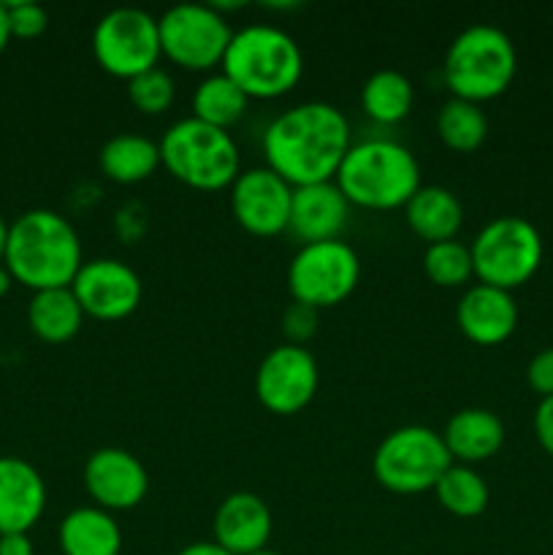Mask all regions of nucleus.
I'll return each mask as SVG.
<instances>
[{
	"mask_svg": "<svg viewBox=\"0 0 553 555\" xmlns=\"http://www.w3.org/2000/svg\"><path fill=\"white\" fill-rule=\"evenodd\" d=\"M470 249L477 282L507 293L526 285L542 263L540 231L529 220L513 215L488 222Z\"/></svg>",
	"mask_w": 553,
	"mask_h": 555,
	"instance_id": "nucleus-8",
	"label": "nucleus"
},
{
	"mask_svg": "<svg viewBox=\"0 0 553 555\" xmlns=\"http://www.w3.org/2000/svg\"><path fill=\"white\" fill-rule=\"evenodd\" d=\"M350 201L339 190L336 182H318L293 188L291 220H287V233L301 247L320 242H336L350 220Z\"/></svg>",
	"mask_w": 553,
	"mask_h": 555,
	"instance_id": "nucleus-16",
	"label": "nucleus"
},
{
	"mask_svg": "<svg viewBox=\"0 0 553 555\" xmlns=\"http://www.w3.org/2000/svg\"><path fill=\"white\" fill-rule=\"evenodd\" d=\"M85 488L95 507L106 513L139 507L150 491L146 466L123 448H101L87 459Z\"/></svg>",
	"mask_w": 553,
	"mask_h": 555,
	"instance_id": "nucleus-15",
	"label": "nucleus"
},
{
	"mask_svg": "<svg viewBox=\"0 0 553 555\" xmlns=\"http://www.w3.org/2000/svg\"><path fill=\"white\" fill-rule=\"evenodd\" d=\"M293 188L269 166L247 168L231 184V211L239 225L260 238L287 231Z\"/></svg>",
	"mask_w": 553,
	"mask_h": 555,
	"instance_id": "nucleus-14",
	"label": "nucleus"
},
{
	"mask_svg": "<svg viewBox=\"0 0 553 555\" xmlns=\"http://www.w3.org/2000/svg\"><path fill=\"white\" fill-rule=\"evenodd\" d=\"M434 493L445 513L455 515V518H477L486 513L488 499H491L486 480L466 464L450 466L434 486Z\"/></svg>",
	"mask_w": 553,
	"mask_h": 555,
	"instance_id": "nucleus-28",
	"label": "nucleus"
},
{
	"mask_svg": "<svg viewBox=\"0 0 553 555\" xmlns=\"http://www.w3.org/2000/svg\"><path fill=\"white\" fill-rule=\"evenodd\" d=\"M160 52L184 70H209L222 65L233 30L211 5L182 3L157 20Z\"/></svg>",
	"mask_w": 553,
	"mask_h": 555,
	"instance_id": "nucleus-11",
	"label": "nucleus"
},
{
	"mask_svg": "<svg viewBox=\"0 0 553 555\" xmlns=\"http://www.w3.org/2000/svg\"><path fill=\"white\" fill-rule=\"evenodd\" d=\"M98 166L112 182L139 184L163 166L160 146L139 133L112 135L98 152Z\"/></svg>",
	"mask_w": 553,
	"mask_h": 555,
	"instance_id": "nucleus-24",
	"label": "nucleus"
},
{
	"mask_svg": "<svg viewBox=\"0 0 553 555\" xmlns=\"http://www.w3.org/2000/svg\"><path fill=\"white\" fill-rule=\"evenodd\" d=\"M249 555H280V553H274V551H269V547H263V551H258V553H249Z\"/></svg>",
	"mask_w": 553,
	"mask_h": 555,
	"instance_id": "nucleus-40",
	"label": "nucleus"
},
{
	"mask_svg": "<svg viewBox=\"0 0 553 555\" xmlns=\"http://www.w3.org/2000/svg\"><path fill=\"white\" fill-rule=\"evenodd\" d=\"M404 209L407 225L412 228L417 238L426 242V247L455 238V233L461 231V222H464V206H461L459 195L448 188H439V184L417 190Z\"/></svg>",
	"mask_w": 553,
	"mask_h": 555,
	"instance_id": "nucleus-22",
	"label": "nucleus"
},
{
	"mask_svg": "<svg viewBox=\"0 0 553 555\" xmlns=\"http://www.w3.org/2000/svg\"><path fill=\"white\" fill-rule=\"evenodd\" d=\"M177 555H231V553H226L220 545H215V542H193V545L182 547Z\"/></svg>",
	"mask_w": 553,
	"mask_h": 555,
	"instance_id": "nucleus-36",
	"label": "nucleus"
},
{
	"mask_svg": "<svg viewBox=\"0 0 553 555\" xmlns=\"http://www.w3.org/2000/svg\"><path fill=\"white\" fill-rule=\"evenodd\" d=\"M437 133L448 150L470 155L480 150L488 135V117L477 103L450 98L437 114Z\"/></svg>",
	"mask_w": 553,
	"mask_h": 555,
	"instance_id": "nucleus-27",
	"label": "nucleus"
},
{
	"mask_svg": "<svg viewBox=\"0 0 553 555\" xmlns=\"http://www.w3.org/2000/svg\"><path fill=\"white\" fill-rule=\"evenodd\" d=\"M92 54L114 79L130 81L144 70L157 68V60L163 57L157 20L133 5L108 11L92 30Z\"/></svg>",
	"mask_w": 553,
	"mask_h": 555,
	"instance_id": "nucleus-9",
	"label": "nucleus"
},
{
	"mask_svg": "<svg viewBox=\"0 0 553 555\" xmlns=\"http://www.w3.org/2000/svg\"><path fill=\"white\" fill-rule=\"evenodd\" d=\"M535 437L540 448L553 459V396L540 399L535 412Z\"/></svg>",
	"mask_w": 553,
	"mask_h": 555,
	"instance_id": "nucleus-34",
	"label": "nucleus"
},
{
	"mask_svg": "<svg viewBox=\"0 0 553 555\" xmlns=\"http://www.w3.org/2000/svg\"><path fill=\"white\" fill-rule=\"evenodd\" d=\"M282 325H285V336L291 339L287 345L304 347V341H307L309 336L314 334V328H318V309L293 301L291 309L285 312Z\"/></svg>",
	"mask_w": 553,
	"mask_h": 555,
	"instance_id": "nucleus-32",
	"label": "nucleus"
},
{
	"mask_svg": "<svg viewBox=\"0 0 553 555\" xmlns=\"http://www.w3.org/2000/svg\"><path fill=\"white\" fill-rule=\"evenodd\" d=\"M11 285H14V276H11V271L5 269V263H0V298L9 296Z\"/></svg>",
	"mask_w": 553,
	"mask_h": 555,
	"instance_id": "nucleus-38",
	"label": "nucleus"
},
{
	"mask_svg": "<svg viewBox=\"0 0 553 555\" xmlns=\"http://www.w3.org/2000/svg\"><path fill=\"white\" fill-rule=\"evenodd\" d=\"M423 271L437 287H464L475 276L472 249L455 238L428 244L423 255Z\"/></svg>",
	"mask_w": 553,
	"mask_h": 555,
	"instance_id": "nucleus-29",
	"label": "nucleus"
},
{
	"mask_svg": "<svg viewBox=\"0 0 553 555\" xmlns=\"http://www.w3.org/2000/svg\"><path fill=\"white\" fill-rule=\"evenodd\" d=\"M5 11H9V27L11 38H22V41H30V38L43 36V30L49 27V14L43 5L38 3H5Z\"/></svg>",
	"mask_w": 553,
	"mask_h": 555,
	"instance_id": "nucleus-31",
	"label": "nucleus"
},
{
	"mask_svg": "<svg viewBox=\"0 0 553 555\" xmlns=\"http://www.w3.org/2000/svg\"><path fill=\"white\" fill-rule=\"evenodd\" d=\"M70 291H74L81 312L87 318L103 320V323L130 318L144 296L139 274L117 258L85 260L76 280L70 282Z\"/></svg>",
	"mask_w": 553,
	"mask_h": 555,
	"instance_id": "nucleus-13",
	"label": "nucleus"
},
{
	"mask_svg": "<svg viewBox=\"0 0 553 555\" xmlns=\"http://www.w3.org/2000/svg\"><path fill=\"white\" fill-rule=\"evenodd\" d=\"M173 79L163 68H152L128 81V101L141 114H163L173 103Z\"/></svg>",
	"mask_w": 553,
	"mask_h": 555,
	"instance_id": "nucleus-30",
	"label": "nucleus"
},
{
	"mask_svg": "<svg viewBox=\"0 0 553 555\" xmlns=\"http://www.w3.org/2000/svg\"><path fill=\"white\" fill-rule=\"evenodd\" d=\"M350 146L345 114L323 101L287 108L263 133L266 166L291 188L334 182Z\"/></svg>",
	"mask_w": 553,
	"mask_h": 555,
	"instance_id": "nucleus-1",
	"label": "nucleus"
},
{
	"mask_svg": "<svg viewBox=\"0 0 553 555\" xmlns=\"http://www.w3.org/2000/svg\"><path fill=\"white\" fill-rule=\"evenodd\" d=\"M271 509L258 493L236 491L220 502L215 513V545L231 555L258 553L269 545Z\"/></svg>",
	"mask_w": 553,
	"mask_h": 555,
	"instance_id": "nucleus-19",
	"label": "nucleus"
},
{
	"mask_svg": "<svg viewBox=\"0 0 553 555\" xmlns=\"http://www.w3.org/2000/svg\"><path fill=\"white\" fill-rule=\"evenodd\" d=\"M0 555H36L30 534H0Z\"/></svg>",
	"mask_w": 553,
	"mask_h": 555,
	"instance_id": "nucleus-35",
	"label": "nucleus"
},
{
	"mask_svg": "<svg viewBox=\"0 0 553 555\" xmlns=\"http://www.w3.org/2000/svg\"><path fill=\"white\" fill-rule=\"evenodd\" d=\"M249 98L244 95L236 81L228 79L226 74H211L195 87L193 95V117L211 128L231 130L247 112Z\"/></svg>",
	"mask_w": 553,
	"mask_h": 555,
	"instance_id": "nucleus-25",
	"label": "nucleus"
},
{
	"mask_svg": "<svg viewBox=\"0 0 553 555\" xmlns=\"http://www.w3.org/2000/svg\"><path fill=\"white\" fill-rule=\"evenodd\" d=\"M47 509L38 469L16 455H0V534H27Z\"/></svg>",
	"mask_w": 553,
	"mask_h": 555,
	"instance_id": "nucleus-18",
	"label": "nucleus"
},
{
	"mask_svg": "<svg viewBox=\"0 0 553 555\" xmlns=\"http://www.w3.org/2000/svg\"><path fill=\"white\" fill-rule=\"evenodd\" d=\"M412 81L401 70H374L361 90V106L374 122L396 125L412 112Z\"/></svg>",
	"mask_w": 553,
	"mask_h": 555,
	"instance_id": "nucleus-26",
	"label": "nucleus"
},
{
	"mask_svg": "<svg viewBox=\"0 0 553 555\" xmlns=\"http://www.w3.org/2000/svg\"><path fill=\"white\" fill-rule=\"evenodd\" d=\"M361 280V260L347 242L307 244L287 266V291L293 301L312 309H329L350 298Z\"/></svg>",
	"mask_w": 553,
	"mask_h": 555,
	"instance_id": "nucleus-10",
	"label": "nucleus"
},
{
	"mask_svg": "<svg viewBox=\"0 0 553 555\" xmlns=\"http://www.w3.org/2000/svg\"><path fill=\"white\" fill-rule=\"evenodd\" d=\"M3 263L33 293L70 287L85 263L79 233L57 211L30 209L11 222Z\"/></svg>",
	"mask_w": 553,
	"mask_h": 555,
	"instance_id": "nucleus-2",
	"label": "nucleus"
},
{
	"mask_svg": "<svg viewBox=\"0 0 553 555\" xmlns=\"http://www.w3.org/2000/svg\"><path fill=\"white\" fill-rule=\"evenodd\" d=\"M87 314L81 312L70 287L33 293L27 304V325L47 345H65L81 331Z\"/></svg>",
	"mask_w": 553,
	"mask_h": 555,
	"instance_id": "nucleus-23",
	"label": "nucleus"
},
{
	"mask_svg": "<svg viewBox=\"0 0 553 555\" xmlns=\"http://www.w3.org/2000/svg\"><path fill=\"white\" fill-rule=\"evenodd\" d=\"M11 41V27H9V11H5V3H0V54L5 52Z\"/></svg>",
	"mask_w": 553,
	"mask_h": 555,
	"instance_id": "nucleus-37",
	"label": "nucleus"
},
{
	"mask_svg": "<svg viewBox=\"0 0 553 555\" xmlns=\"http://www.w3.org/2000/svg\"><path fill=\"white\" fill-rule=\"evenodd\" d=\"M9 231H11V225L3 220V215H0V263L5 260V247H9Z\"/></svg>",
	"mask_w": 553,
	"mask_h": 555,
	"instance_id": "nucleus-39",
	"label": "nucleus"
},
{
	"mask_svg": "<svg viewBox=\"0 0 553 555\" xmlns=\"http://www.w3.org/2000/svg\"><path fill=\"white\" fill-rule=\"evenodd\" d=\"M334 182L350 206L390 211L410 204L421 190V166L407 146L388 139H369L347 150Z\"/></svg>",
	"mask_w": 553,
	"mask_h": 555,
	"instance_id": "nucleus-3",
	"label": "nucleus"
},
{
	"mask_svg": "<svg viewBox=\"0 0 553 555\" xmlns=\"http://www.w3.org/2000/svg\"><path fill=\"white\" fill-rule=\"evenodd\" d=\"M57 542L63 555H119L123 529L101 507H76L60 520Z\"/></svg>",
	"mask_w": 553,
	"mask_h": 555,
	"instance_id": "nucleus-21",
	"label": "nucleus"
},
{
	"mask_svg": "<svg viewBox=\"0 0 553 555\" xmlns=\"http://www.w3.org/2000/svg\"><path fill=\"white\" fill-rule=\"evenodd\" d=\"M453 466L442 434L428 426H401L374 450V480L390 493L415 496L434 491L439 477Z\"/></svg>",
	"mask_w": 553,
	"mask_h": 555,
	"instance_id": "nucleus-7",
	"label": "nucleus"
},
{
	"mask_svg": "<svg viewBox=\"0 0 553 555\" xmlns=\"http://www.w3.org/2000/svg\"><path fill=\"white\" fill-rule=\"evenodd\" d=\"M318 361L307 347H274L255 372V396L274 415H298L318 393Z\"/></svg>",
	"mask_w": 553,
	"mask_h": 555,
	"instance_id": "nucleus-12",
	"label": "nucleus"
},
{
	"mask_svg": "<svg viewBox=\"0 0 553 555\" xmlns=\"http://www.w3.org/2000/svg\"><path fill=\"white\" fill-rule=\"evenodd\" d=\"M459 328L472 345L497 347L507 341L518 328V304L513 293L491 285H472L461 296L455 309Z\"/></svg>",
	"mask_w": 553,
	"mask_h": 555,
	"instance_id": "nucleus-17",
	"label": "nucleus"
},
{
	"mask_svg": "<svg viewBox=\"0 0 553 555\" xmlns=\"http://www.w3.org/2000/svg\"><path fill=\"white\" fill-rule=\"evenodd\" d=\"M445 448H448L453 464H480L493 459L504 444V423L499 415L483 406H466L448 421L442 431Z\"/></svg>",
	"mask_w": 553,
	"mask_h": 555,
	"instance_id": "nucleus-20",
	"label": "nucleus"
},
{
	"mask_svg": "<svg viewBox=\"0 0 553 555\" xmlns=\"http://www.w3.org/2000/svg\"><path fill=\"white\" fill-rule=\"evenodd\" d=\"M442 70L453 98L480 106L507 92L518 70V54L504 30L493 25H472L453 38Z\"/></svg>",
	"mask_w": 553,
	"mask_h": 555,
	"instance_id": "nucleus-5",
	"label": "nucleus"
},
{
	"mask_svg": "<svg viewBox=\"0 0 553 555\" xmlns=\"http://www.w3.org/2000/svg\"><path fill=\"white\" fill-rule=\"evenodd\" d=\"M222 74L236 81L253 101L287 95L304 74V54L296 38L271 25H249L233 33L222 57Z\"/></svg>",
	"mask_w": 553,
	"mask_h": 555,
	"instance_id": "nucleus-4",
	"label": "nucleus"
},
{
	"mask_svg": "<svg viewBox=\"0 0 553 555\" xmlns=\"http://www.w3.org/2000/svg\"><path fill=\"white\" fill-rule=\"evenodd\" d=\"M160 163L177 182L211 193L236 182L239 146L228 130L188 117L173 122L160 139Z\"/></svg>",
	"mask_w": 553,
	"mask_h": 555,
	"instance_id": "nucleus-6",
	"label": "nucleus"
},
{
	"mask_svg": "<svg viewBox=\"0 0 553 555\" xmlns=\"http://www.w3.org/2000/svg\"><path fill=\"white\" fill-rule=\"evenodd\" d=\"M526 383L540 399L553 396V347H545L531 358L526 366Z\"/></svg>",
	"mask_w": 553,
	"mask_h": 555,
	"instance_id": "nucleus-33",
	"label": "nucleus"
}]
</instances>
